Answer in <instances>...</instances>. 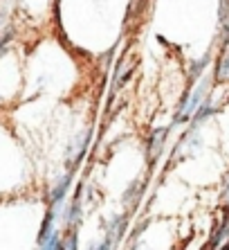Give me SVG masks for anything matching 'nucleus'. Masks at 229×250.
<instances>
[{"label":"nucleus","instance_id":"obj_1","mask_svg":"<svg viewBox=\"0 0 229 250\" xmlns=\"http://www.w3.org/2000/svg\"><path fill=\"white\" fill-rule=\"evenodd\" d=\"M164 140H166V128H157V131H153L151 146H149V160H151V163H153L155 158L160 156L162 146H164Z\"/></svg>","mask_w":229,"mask_h":250},{"label":"nucleus","instance_id":"obj_2","mask_svg":"<svg viewBox=\"0 0 229 250\" xmlns=\"http://www.w3.org/2000/svg\"><path fill=\"white\" fill-rule=\"evenodd\" d=\"M218 79H220V82L229 79V52L220 59V65H218Z\"/></svg>","mask_w":229,"mask_h":250},{"label":"nucleus","instance_id":"obj_3","mask_svg":"<svg viewBox=\"0 0 229 250\" xmlns=\"http://www.w3.org/2000/svg\"><path fill=\"white\" fill-rule=\"evenodd\" d=\"M68 185H70V178H65V181L57 187V192L52 194V203H61V198H63V194H65V189H68Z\"/></svg>","mask_w":229,"mask_h":250},{"label":"nucleus","instance_id":"obj_4","mask_svg":"<svg viewBox=\"0 0 229 250\" xmlns=\"http://www.w3.org/2000/svg\"><path fill=\"white\" fill-rule=\"evenodd\" d=\"M209 113H211V106H209V104L202 106L200 111H198V117H195V122H202L205 117H209Z\"/></svg>","mask_w":229,"mask_h":250},{"label":"nucleus","instance_id":"obj_5","mask_svg":"<svg viewBox=\"0 0 229 250\" xmlns=\"http://www.w3.org/2000/svg\"><path fill=\"white\" fill-rule=\"evenodd\" d=\"M225 201H227V208H229V181H227V185H225Z\"/></svg>","mask_w":229,"mask_h":250},{"label":"nucleus","instance_id":"obj_6","mask_svg":"<svg viewBox=\"0 0 229 250\" xmlns=\"http://www.w3.org/2000/svg\"><path fill=\"white\" fill-rule=\"evenodd\" d=\"M227 248H229V246H227Z\"/></svg>","mask_w":229,"mask_h":250}]
</instances>
